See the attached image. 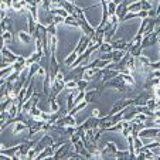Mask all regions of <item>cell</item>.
I'll return each instance as SVG.
<instances>
[{
	"instance_id": "cell-28",
	"label": "cell",
	"mask_w": 160,
	"mask_h": 160,
	"mask_svg": "<svg viewBox=\"0 0 160 160\" xmlns=\"http://www.w3.org/2000/svg\"><path fill=\"white\" fill-rule=\"evenodd\" d=\"M116 159H119V160H122V159H129L130 157V152L129 150H119L118 149V152H116Z\"/></svg>"
},
{
	"instance_id": "cell-7",
	"label": "cell",
	"mask_w": 160,
	"mask_h": 160,
	"mask_svg": "<svg viewBox=\"0 0 160 160\" xmlns=\"http://www.w3.org/2000/svg\"><path fill=\"white\" fill-rule=\"evenodd\" d=\"M72 146H74V150H75L77 153L82 154L85 159H91V157H92V153H91V152H88V149L85 148L82 139H79V140H77L75 143H72Z\"/></svg>"
},
{
	"instance_id": "cell-38",
	"label": "cell",
	"mask_w": 160,
	"mask_h": 160,
	"mask_svg": "<svg viewBox=\"0 0 160 160\" xmlns=\"http://www.w3.org/2000/svg\"><path fill=\"white\" fill-rule=\"evenodd\" d=\"M132 18H139L138 17V13H128L126 16H125V18H123V21H128V20H132Z\"/></svg>"
},
{
	"instance_id": "cell-26",
	"label": "cell",
	"mask_w": 160,
	"mask_h": 160,
	"mask_svg": "<svg viewBox=\"0 0 160 160\" xmlns=\"http://www.w3.org/2000/svg\"><path fill=\"white\" fill-rule=\"evenodd\" d=\"M14 71V65H9V67H4V68H2V72H0V77H2V79H6L7 77L10 75V74Z\"/></svg>"
},
{
	"instance_id": "cell-20",
	"label": "cell",
	"mask_w": 160,
	"mask_h": 160,
	"mask_svg": "<svg viewBox=\"0 0 160 160\" xmlns=\"http://www.w3.org/2000/svg\"><path fill=\"white\" fill-rule=\"evenodd\" d=\"M128 10H129L130 13H139L140 10H142V3H140V0H136L133 3L128 4Z\"/></svg>"
},
{
	"instance_id": "cell-49",
	"label": "cell",
	"mask_w": 160,
	"mask_h": 160,
	"mask_svg": "<svg viewBox=\"0 0 160 160\" xmlns=\"http://www.w3.org/2000/svg\"><path fill=\"white\" fill-rule=\"evenodd\" d=\"M159 60H160V52H159Z\"/></svg>"
},
{
	"instance_id": "cell-32",
	"label": "cell",
	"mask_w": 160,
	"mask_h": 160,
	"mask_svg": "<svg viewBox=\"0 0 160 160\" xmlns=\"http://www.w3.org/2000/svg\"><path fill=\"white\" fill-rule=\"evenodd\" d=\"M88 82L89 81H87V79H84V78L78 79V81H77V84H78V89H88Z\"/></svg>"
},
{
	"instance_id": "cell-35",
	"label": "cell",
	"mask_w": 160,
	"mask_h": 160,
	"mask_svg": "<svg viewBox=\"0 0 160 160\" xmlns=\"http://www.w3.org/2000/svg\"><path fill=\"white\" fill-rule=\"evenodd\" d=\"M68 159H74V160H81V159H85V157L82 156V154L77 153V152L74 150L72 153H71V152H70V156H68Z\"/></svg>"
},
{
	"instance_id": "cell-33",
	"label": "cell",
	"mask_w": 160,
	"mask_h": 160,
	"mask_svg": "<svg viewBox=\"0 0 160 160\" xmlns=\"http://www.w3.org/2000/svg\"><path fill=\"white\" fill-rule=\"evenodd\" d=\"M47 31H48L50 36H55V34H57V24L51 23L50 26H47Z\"/></svg>"
},
{
	"instance_id": "cell-14",
	"label": "cell",
	"mask_w": 160,
	"mask_h": 160,
	"mask_svg": "<svg viewBox=\"0 0 160 160\" xmlns=\"http://www.w3.org/2000/svg\"><path fill=\"white\" fill-rule=\"evenodd\" d=\"M18 150H20V145L13 146V148H3L2 150H0V154H6V156H9V157L13 159V157L18 153Z\"/></svg>"
},
{
	"instance_id": "cell-5",
	"label": "cell",
	"mask_w": 160,
	"mask_h": 160,
	"mask_svg": "<svg viewBox=\"0 0 160 160\" xmlns=\"http://www.w3.org/2000/svg\"><path fill=\"white\" fill-rule=\"evenodd\" d=\"M54 142H55V139L52 138V136H50L48 133H47V135H42V136H41V139H40L38 142H37V146H34V150H36V152H37V154H38L40 152L44 150V149L47 148V146H51Z\"/></svg>"
},
{
	"instance_id": "cell-50",
	"label": "cell",
	"mask_w": 160,
	"mask_h": 160,
	"mask_svg": "<svg viewBox=\"0 0 160 160\" xmlns=\"http://www.w3.org/2000/svg\"><path fill=\"white\" fill-rule=\"evenodd\" d=\"M149 2H150V0H149Z\"/></svg>"
},
{
	"instance_id": "cell-12",
	"label": "cell",
	"mask_w": 160,
	"mask_h": 160,
	"mask_svg": "<svg viewBox=\"0 0 160 160\" xmlns=\"http://www.w3.org/2000/svg\"><path fill=\"white\" fill-rule=\"evenodd\" d=\"M42 57H44V51L33 52L31 55H28V57H27V60H26V65L30 67L31 64H34V62H40V61L42 60Z\"/></svg>"
},
{
	"instance_id": "cell-36",
	"label": "cell",
	"mask_w": 160,
	"mask_h": 160,
	"mask_svg": "<svg viewBox=\"0 0 160 160\" xmlns=\"http://www.w3.org/2000/svg\"><path fill=\"white\" fill-rule=\"evenodd\" d=\"M64 20H65V17H62V16H54V18H52V21H54V24H64Z\"/></svg>"
},
{
	"instance_id": "cell-43",
	"label": "cell",
	"mask_w": 160,
	"mask_h": 160,
	"mask_svg": "<svg viewBox=\"0 0 160 160\" xmlns=\"http://www.w3.org/2000/svg\"><path fill=\"white\" fill-rule=\"evenodd\" d=\"M153 91H154V97H156V98H160V85L154 88Z\"/></svg>"
},
{
	"instance_id": "cell-16",
	"label": "cell",
	"mask_w": 160,
	"mask_h": 160,
	"mask_svg": "<svg viewBox=\"0 0 160 160\" xmlns=\"http://www.w3.org/2000/svg\"><path fill=\"white\" fill-rule=\"evenodd\" d=\"M126 51L123 50H112V62H119L125 57Z\"/></svg>"
},
{
	"instance_id": "cell-47",
	"label": "cell",
	"mask_w": 160,
	"mask_h": 160,
	"mask_svg": "<svg viewBox=\"0 0 160 160\" xmlns=\"http://www.w3.org/2000/svg\"><path fill=\"white\" fill-rule=\"evenodd\" d=\"M157 42H159V44H160V34H159V36H157Z\"/></svg>"
},
{
	"instance_id": "cell-19",
	"label": "cell",
	"mask_w": 160,
	"mask_h": 160,
	"mask_svg": "<svg viewBox=\"0 0 160 160\" xmlns=\"http://www.w3.org/2000/svg\"><path fill=\"white\" fill-rule=\"evenodd\" d=\"M64 24H65V26H72V27H79L78 20H77V17H75V16H72V14L67 16L65 20H64Z\"/></svg>"
},
{
	"instance_id": "cell-15",
	"label": "cell",
	"mask_w": 160,
	"mask_h": 160,
	"mask_svg": "<svg viewBox=\"0 0 160 160\" xmlns=\"http://www.w3.org/2000/svg\"><path fill=\"white\" fill-rule=\"evenodd\" d=\"M27 129H28V126L24 122H16L14 128H13V133H14V135H20L21 132H26Z\"/></svg>"
},
{
	"instance_id": "cell-6",
	"label": "cell",
	"mask_w": 160,
	"mask_h": 160,
	"mask_svg": "<svg viewBox=\"0 0 160 160\" xmlns=\"http://www.w3.org/2000/svg\"><path fill=\"white\" fill-rule=\"evenodd\" d=\"M54 125H58V126H62V128H65V126H78V123H77L74 115H70V113H67L65 116L60 118Z\"/></svg>"
},
{
	"instance_id": "cell-48",
	"label": "cell",
	"mask_w": 160,
	"mask_h": 160,
	"mask_svg": "<svg viewBox=\"0 0 160 160\" xmlns=\"http://www.w3.org/2000/svg\"><path fill=\"white\" fill-rule=\"evenodd\" d=\"M106 2H113V0H106Z\"/></svg>"
},
{
	"instance_id": "cell-27",
	"label": "cell",
	"mask_w": 160,
	"mask_h": 160,
	"mask_svg": "<svg viewBox=\"0 0 160 160\" xmlns=\"http://www.w3.org/2000/svg\"><path fill=\"white\" fill-rule=\"evenodd\" d=\"M78 55H79V54H78V52L75 51V50H74V51L71 52V54H70V55H68V57L65 58V61H64V64H65L67 67H71V64H72L74 61H75L77 58H78Z\"/></svg>"
},
{
	"instance_id": "cell-21",
	"label": "cell",
	"mask_w": 160,
	"mask_h": 160,
	"mask_svg": "<svg viewBox=\"0 0 160 160\" xmlns=\"http://www.w3.org/2000/svg\"><path fill=\"white\" fill-rule=\"evenodd\" d=\"M87 105H88V102H87V101H85V99H84V101H81V102H79V103H77V105L74 106V108L71 109V111L68 112V113H70V115H77V113H78L79 111H82V109H84Z\"/></svg>"
},
{
	"instance_id": "cell-30",
	"label": "cell",
	"mask_w": 160,
	"mask_h": 160,
	"mask_svg": "<svg viewBox=\"0 0 160 160\" xmlns=\"http://www.w3.org/2000/svg\"><path fill=\"white\" fill-rule=\"evenodd\" d=\"M10 40H12V33L10 31H3L2 33V42H3V45H6Z\"/></svg>"
},
{
	"instance_id": "cell-44",
	"label": "cell",
	"mask_w": 160,
	"mask_h": 160,
	"mask_svg": "<svg viewBox=\"0 0 160 160\" xmlns=\"http://www.w3.org/2000/svg\"><path fill=\"white\" fill-rule=\"evenodd\" d=\"M92 116H95V118H101L99 109H94V111H92Z\"/></svg>"
},
{
	"instance_id": "cell-10",
	"label": "cell",
	"mask_w": 160,
	"mask_h": 160,
	"mask_svg": "<svg viewBox=\"0 0 160 160\" xmlns=\"http://www.w3.org/2000/svg\"><path fill=\"white\" fill-rule=\"evenodd\" d=\"M64 89H65V81H64V79H54V81L51 82V94L52 95H57L58 97V94Z\"/></svg>"
},
{
	"instance_id": "cell-23",
	"label": "cell",
	"mask_w": 160,
	"mask_h": 160,
	"mask_svg": "<svg viewBox=\"0 0 160 160\" xmlns=\"http://www.w3.org/2000/svg\"><path fill=\"white\" fill-rule=\"evenodd\" d=\"M12 20H10V17H4L3 20H2V33L3 31H12Z\"/></svg>"
},
{
	"instance_id": "cell-46",
	"label": "cell",
	"mask_w": 160,
	"mask_h": 160,
	"mask_svg": "<svg viewBox=\"0 0 160 160\" xmlns=\"http://www.w3.org/2000/svg\"><path fill=\"white\" fill-rule=\"evenodd\" d=\"M116 4H119V3H122V2H125V0H113Z\"/></svg>"
},
{
	"instance_id": "cell-13",
	"label": "cell",
	"mask_w": 160,
	"mask_h": 160,
	"mask_svg": "<svg viewBox=\"0 0 160 160\" xmlns=\"http://www.w3.org/2000/svg\"><path fill=\"white\" fill-rule=\"evenodd\" d=\"M54 148L52 146H47V148L44 149V150H41L38 154H37L36 159L37 160H42V159H47V157H52L54 156Z\"/></svg>"
},
{
	"instance_id": "cell-22",
	"label": "cell",
	"mask_w": 160,
	"mask_h": 160,
	"mask_svg": "<svg viewBox=\"0 0 160 160\" xmlns=\"http://www.w3.org/2000/svg\"><path fill=\"white\" fill-rule=\"evenodd\" d=\"M58 47V38L57 36H50V50H51V55H55Z\"/></svg>"
},
{
	"instance_id": "cell-39",
	"label": "cell",
	"mask_w": 160,
	"mask_h": 160,
	"mask_svg": "<svg viewBox=\"0 0 160 160\" xmlns=\"http://www.w3.org/2000/svg\"><path fill=\"white\" fill-rule=\"evenodd\" d=\"M36 157H37V152L34 150V148H33V149H30V152L27 153V159H28V160H31V159H36Z\"/></svg>"
},
{
	"instance_id": "cell-34",
	"label": "cell",
	"mask_w": 160,
	"mask_h": 160,
	"mask_svg": "<svg viewBox=\"0 0 160 160\" xmlns=\"http://www.w3.org/2000/svg\"><path fill=\"white\" fill-rule=\"evenodd\" d=\"M140 3H142V10H148V12H149V10L153 9L149 0H140Z\"/></svg>"
},
{
	"instance_id": "cell-1",
	"label": "cell",
	"mask_w": 160,
	"mask_h": 160,
	"mask_svg": "<svg viewBox=\"0 0 160 160\" xmlns=\"http://www.w3.org/2000/svg\"><path fill=\"white\" fill-rule=\"evenodd\" d=\"M17 58H18V55H16L14 52H12L6 47V45H3V47H2V68L14 64L16 61H17Z\"/></svg>"
},
{
	"instance_id": "cell-25",
	"label": "cell",
	"mask_w": 160,
	"mask_h": 160,
	"mask_svg": "<svg viewBox=\"0 0 160 160\" xmlns=\"http://www.w3.org/2000/svg\"><path fill=\"white\" fill-rule=\"evenodd\" d=\"M42 111L40 108H37V105H33L30 109V112H28V115H30V118H34V119H40V116H41Z\"/></svg>"
},
{
	"instance_id": "cell-42",
	"label": "cell",
	"mask_w": 160,
	"mask_h": 160,
	"mask_svg": "<svg viewBox=\"0 0 160 160\" xmlns=\"http://www.w3.org/2000/svg\"><path fill=\"white\" fill-rule=\"evenodd\" d=\"M45 74H47V68H44V67H40V70H38V75L45 77Z\"/></svg>"
},
{
	"instance_id": "cell-45",
	"label": "cell",
	"mask_w": 160,
	"mask_h": 160,
	"mask_svg": "<svg viewBox=\"0 0 160 160\" xmlns=\"http://www.w3.org/2000/svg\"><path fill=\"white\" fill-rule=\"evenodd\" d=\"M154 118H160V109H154Z\"/></svg>"
},
{
	"instance_id": "cell-8",
	"label": "cell",
	"mask_w": 160,
	"mask_h": 160,
	"mask_svg": "<svg viewBox=\"0 0 160 160\" xmlns=\"http://www.w3.org/2000/svg\"><path fill=\"white\" fill-rule=\"evenodd\" d=\"M157 36L159 34L156 33V31H153V33L148 34V36H143V41H142V48H146V47H150V45H154V44H159L157 42Z\"/></svg>"
},
{
	"instance_id": "cell-4",
	"label": "cell",
	"mask_w": 160,
	"mask_h": 160,
	"mask_svg": "<svg viewBox=\"0 0 160 160\" xmlns=\"http://www.w3.org/2000/svg\"><path fill=\"white\" fill-rule=\"evenodd\" d=\"M159 133H160L159 126H146L139 132V138H143V139H156Z\"/></svg>"
},
{
	"instance_id": "cell-11",
	"label": "cell",
	"mask_w": 160,
	"mask_h": 160,
	"mask_svg": "<svg viewBox=\"0 0 160 160\" xmlns=\"http://www.w3.org/2000/svg\"><path fill=\"white\" fill-rule=\"evenodd\" d=\"M129 13V10H128V2L125 0V2H122V3L118 4V7H116V16H118L119 21H123L125 16Z\"/></svg>"
},
{
	"instance_id": "cell-37",
	"label": "cell",
	"mask_w": 160,
	"mask_h": 160,
	"mask_svg": "<svg viewBox=\"0 0 160 160\" xmlns=\"http://www.w3.org/2000/svg\"><path fill=\"white\" fill-rule=\"evenodd\" d=\"M133 142H135V149H136V150H139V149L143 146V142L140 140L139 136H138V138H135V139H133Z\"/></svg>"
},
{
	"instance_id": "cell-2",
	"label": "cell",
	"mask_w": 160,
	"mask_h": 160,
	"mask_svg": "<svg viewBox=\"0 0 160 160\" xmlns=\"http://www.w3.org/2000/svg\"><path fill=\"white\" fill-rule=\"evenodd\" d=\"M154 97V91L150 89H143L139 95H136L133 98V106H142V105H148V101L150 98Z\"/></svg>"
},
{
	"instance_id": "cell-29",
	"label": "cell",
	"mask_w": 160,
	"mask_h": 160,
	"mask_svg": "<svg viewBox=\"0 0 160 160\" xmlns=\"http://www.w3.org/2000/svg\"><path fill=\"white\" fill-rule=\"evenodd\" d=\"M116 7L118 4L115 2H108V12H109V16H115L116 14Z\"/></svg>"
},
{
	"instance_id": "cell-18",
	"label": "cell",
	"mask_w": 160,
	"mask_h": 160,
	"mask_svg": "<svg viewBox=\"0 0 160 160\" xmlns=\"http://www.w3.org/2000/svg\"><path fill=\"white\" fill-rule=\"evenodd\" d=\"M95 95H101V92L97 89V88H92V89L87 91V94H85V98H84V99L87 101L88 103H89V102H92V101H94Z\"/></svg>"
},
{
	"instance_id": "cell-24",
	"label": "cell",
	"mask_w": 160,
	"mask_h": 160,
	"mask_svg": "<svg viewBox=\"0 0 160 160\" xmlns=\"http://www.w3.org/2000/svg\"><path fill=\"white\" fill-rule=\"evenodd\" d=\"M112 44L108 41H103L102 44L99 45V48H98V51H99V54H105V52H111L112 51Z\"/></svg>"
},
{
	"instance_id": "cell-41",
	"label": "cell",
	"mask_w": 160,
	"mask_h": 160,
	"mask_svg": "<svg viewBox=\"0 0 160 160\" xmlns=\"http://www.w3.org/2000/svg\"><path fill=\"white\" fill-rule=\"evenodd\" d=\"M40 119H41V121L48 122V121H50V112H48V113H47V112H42L41 116H40Z\"/></svg>"
},
{
	"instance_id": "cell-17",
	"label": "cell",
	"mask_w": 160,
	"mask_h": 160,
	"mask_svg": "<svg viewBox=\"0 0 160 160\" xmlns=\"http://www.w3.org/2000/svg\"><path fill=\"white\" fill-rule=\"evenodd\" d=\"M18 40H20L23 44H30L31 42V40H33V36H31L30 33H26V31H20L18 33Z\"/></svg>"
},
{
	"instance_id": "cell-9",
	"label": "cell",
	"mask_w": 160,
	"mask_h": 160,
	"mask_svg": "<svg viewBox=\"0 0 160 160\" xmlns=\"http://www.w3.org/2000/svg\"><path fill=\"white\" fill-rule=\"evenodd\" d=\"M99 125H101V118L91 116V118H88L87 121L81 125V126L87 130V129H98V128H99Z\"/></svg>"
},
{
	"instance_id": "cell-31",
	"label": "cell",
	"mask_w": 160,
	"mask_h": 160,
	"mask_svg": "<svg viewBox=\"0 0 160 160\" xmlns=\"http://www.w3.org/2000/svg\"><path fill=\"white\" fill-rule=\"evenodd\" d=\"M75 88H78V84H77V79H71V81H67L65 82V89H75Z\"/></svg>"
},
{
	"instance_id": "cell-40",
	"label": "cell",
	"mask_w": 160,
	"mask_h": 160,
	"mask_svg": "<svg viewBox=\"0 0 160 160\" xmlns=\"http://www.w3.org/2000/svg\"><path fill=\"white\" fill-rule=\"evenodd\" d=\"M138 17L142 18V20H143V18L149 17V12H148V10H140V12L138 13Z\"/></svg>"
},
{
	"instance_id": "cell-3",
	"label": "cell",
	"mask_w": 160,
	"mask_h": 160,
	"mask_svg": "<svg viewBox=\"0 0 160 160\" xmlns=\"http://www.w3.org/2000/svg\"><path fill=\"white\" fill-rule=\"evenodd\" d=\"M71 146H72L71 140H68V142H65L64 145H61L60 148L54 152L52 159H55V160H58V159H68V156H70V150H71Z\"/></svg>"
}]
</instances>
